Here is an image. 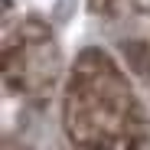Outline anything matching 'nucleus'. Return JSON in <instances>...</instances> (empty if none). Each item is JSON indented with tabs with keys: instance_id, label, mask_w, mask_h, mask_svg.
Returning <instances> with one entry per match:
<instances>
[{
	"instance_id": "f03ea898",
	"label": "nucleus",
	"mask_w": 150,
	"mask_h": 150,
	"mask_svg": "<svg viewBox=\"0 0 150 150\" xmlns=\"http://www.w3.org/2000/svg\"><path fill=\"white\" fill-rule=\"evenodd\" d=\"M59 46L46 23L23 20L16 33L4 42V75L7 85L23 95H46L59 79Z\"/></svg>"
},
{
	"instance_id": "7ed1b4c3",
	"label": "nucleus",
	"mask_w": 150,
	"mask_h": 150,
	"mask_svg": "<svg viewBox=\"0 0 150 150\" xmlns=\"http://www.w3.org/2000/svg\"><path fill=\"white\" fill-rule=\"evenodd\" d=\"M114 4H117V0H91V10H98V13H111Z\"/></svg>"
},
{
	"instance_id": "f257e3e1",
	"label": "nucleus",
	"mask_w": 150,
	"mask_h": 150,
	"mask_svg": "<svg viewBox=\"0 0 150 150\" xmlns=\"http://www.w3.org/2000/svg\"><path fill=\"white\" fill-rule=\"evenodd\" d=\"M65 134L85 150H137L147 137L140 105L101 49H85L75 59L62 101Z\"/></svg>"
}]
</instances>
